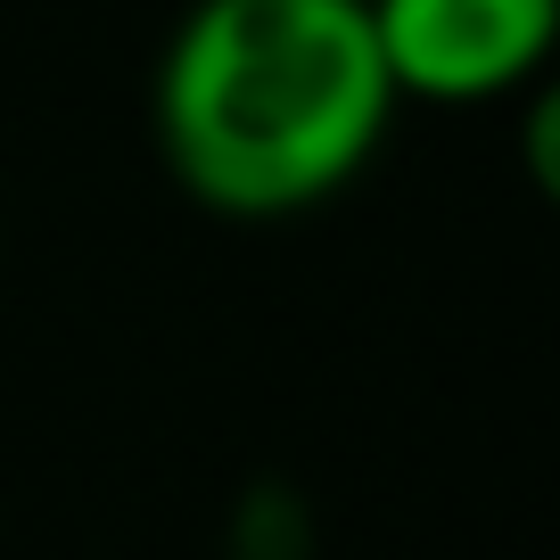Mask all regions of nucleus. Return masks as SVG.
Here are the masks:
<instances>
[{
    "instance_id": "obj_1",
    "label": "nucleus",
    "mask_w": 560,
    "mask_h": 560,
    "mask_svg": "<svg viewBox=\"0 0 560 560\" xmlns=\"http://www.w3.org/2000/svg\"><path fill=\"white\" fill-rule=\"evenodd\" d=\"M396 83L371 0H190L158 58V158L223 223H280L371 165Z\"/></svg>"
},
{
    "instance_id": "obj_2",
    "label": "nucleus",
    "mask_w": 560,
    "mask_h": 560,
    "mask_svg": "<svg viewBox=\"0 0 560 560\" xmlns=\"http://www.w3.org/2000/svg\"><path fill=\"white\" fill-rule=\"evenodd\" d=\"M396 100L478 107L536 83L560 42V0H371Z\"/></svg>"
}]
</instances>
